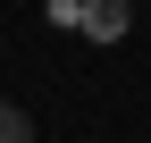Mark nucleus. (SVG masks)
<instances>
[{"label": "nucleus", "mask_w": 151, "mask_h": 143, "mask_svg": "<svg viewBox=\"0 0 151 143\" xmlns=\"http://www.w3.org/2000/svg\"><path fill=\"white\" fill-rule=\"evenodd\" d=\"M126 9H134V0H84V9H76V25H84L92 42H118V34H126Z\"/></svg>", "instance_id": "obj_1"}, {"label": "nucleus", "mask_w": 151, "mask_h": 143, "mask_svg": "<svg viewBox=\"0 0 151 143\" xmlns=\"http://www.w3.org/2000/svg\"><path fill=\"white\" fill-rule=\"evenodd\" d=\"M0 143H34V118L17 110V101H0Z\"/></svg>", "instance_id": "obj_2"}]
</instances>
